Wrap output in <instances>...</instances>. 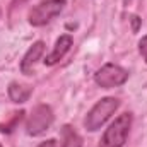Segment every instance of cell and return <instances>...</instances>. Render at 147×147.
<instances>
[{"instance_id": "obj_1", "label": "cell", "mask_w": 147, "mask_h": 147, "mask_svg": "<svg viewBox=\"0 0 147 147\" xmlns=\"http://www.w3.org/2000/svg\"><path fill=\"white\" fill-rule=\"evenodd\" d=\"M132 128V113H121L101 135L98 147H123Z\"/></svg>"}, {"instance_id": "obj_2", "label": "cell", "mask_w": 147, "mask_h": 147, "mask_svg": "<svg viewBox=\"0 0 147 147\" xmlns=\"http://www.w3.org/2000/svg\"><path fill=\"white\" fill-rule=\"evenodd\" d=\"M118 108H120V99H116V98H103V99H99L91 110L87 111V115L84 118L86 130H89V132L99 130L115 115V111Z\"/></svg>"}, {"instance_id": "obj_3", "label": "cell", "mask_w": 147, "mask_h": 147, "mask_svg": "<svg viewBox=\"0 0 147 147\" xmlns=\"http://www.w3.org/2000/svg\"><path fill=\"white\" fill-rule=\"evenodd\" d=\"M65 2L67 0H41L28 14L29 24L34 28H41V26L48 24L57 16H60V12L65 7Z\"/></svg>"}, {"instance_id": "obj_4", "label": "cell", "mask_w": 147, "mask_h": 147, "mask_svg": "<svg viewBox=\"0 0 147 147\" xmlns=\"http://www.w3.org/2000/svg\"><path fill=\"white\" fill-rule=\"evenodd\" d=\"M53 120H55V115H53V110L48 105L34 106L31 115L26 120V132H28V135H33V137L43 135L46 130H50V127L53 125Z\"/></svg>"}, {"instance_id": "obj_5", "label": "cell", "mask_w": 147, "mask_h": 147, "mask_svg": "<svg viewBox=\"0 0 147 147\" xmlns=\"http://www.w3.org/2000/svg\"><path fill=\"white\" fill-rule=\"evenodd\" d=\"M127 80H128V70L116 63H105L94 74V82L101 89H113L123 86Z\"/></svg>"}, {"instance_id": "obj_6", "label": "cell", "mask_w": 147, "mask_h": 147, "mask_svg": "<svg viewBox=\"0 0 147 147\" xmlns=\"http://www.w3.org/2000/svg\"><path fill=\"white\" fill-rule=\"evenodd\" d=\"M72 45H74V38L70 36V34H62V36L55 41V46H53L51 53H50V55H46V58L43 60V62H45V65L51 67V65L58 63V62H60V60L69 53V50L72 48Z\"/></svg>"}, {"instance_id": "obj_7", "label": "cell", "mask_w": 147, "mask_h": 147, "mask_svg": "<svg viewBox=\"0 0 147 147\" xmlns=\"http://www.w3.org/2000/svg\"><path fill=\"white\" fill-rule=\"evenodd\" d=\"M45 53V43L43 41H36L29 46V50L24 53L22 60H21V72L24 75H31L33 72V67L38 63V60H41Z\"/></svg>"}, {"instance_id": "obj_8", "label": "cell", "mask_w": 147, "mask_h": 147, "mask_svg": "<svg viewBox=\"0 0 147 147\" xmlns=\"http://www.w3.org/2000/svg\"><path fill=\"white\" fill-rule=\"evenodd\" d=\"M7 94H9V99L12 103H26L31 94H33V87L31 86H26V84H19V82H10L9 87H7Z\"/></svg>"}, {"instance_id": "obj_9", "label": "cell", "mask_w": 147, "mask_h": 147, "mask_svg": "<svg viewBox=\"0 0 147 147\" xmlns=\"http://www.w3.org/2000/svg\"><path fill=\"white\" fill-rule=\"evenodd\" d=\"M60 147H82V137L72 125H63L60 130Z\"/></svg>"}, {"instance_id": "obj_10", "label": "cell", "mask_w": 147, "mask_h": 147, "mask_svg": "<svg viewBox=\"0 0 147 147\" xmlns=\"http://www.w3.org/2000/svg\"><path fill=\"white\" fill-rule=\"evenodd\" d=\"M22 115H24V111H21V113H16V116H14V120L9 123V125H0V132H5V134H9V132H12V128L16 127V123L22 118Z\"/></svg>"}, {"instance_id": "obj_11", "label": "cell", "mask_w": 147, "mask_h": 147, "mask_svg": "<svg viewBox=\"0 0 147 147\" xmlns=\"http://www.w3.org/2000/svg\"><path fill=\"white\" fill-rule=\"evenodd\" d=\"M139 51H140L142 58L146 60V63H147V36H144L139 41Z\"/></svg>"}, {"instance_id": "obj_12", "label": "cell", "mask_w": 147, "mask_h": 147, "mask_svg": "<svg viewBox=\"0 0 147 147\" xmlns=\"http://www.w3.org/2000/svg\"><path fill=\"white\" fill-rule=\"evenodd\" d=\"M130 21H132V31L137 33V31H139V26H140V22H142V19H139L137 16H132Z\"/></svg>"}, {"instance_id": "obj_13", "label": "cell", "mask_w": 147, "mask_h": 147, "mask_svg": "<svg viewBox=\"0 0 147 147\" xmlns=\"http://www.w3.org/2000/svg\"><path fill=\"white\" fill-rule=\"evenodd\" d=\"M36 147H58V146H57V140H55V139H48V140L38 144Z\"/></svg>"}, {"instance_id": "obj_14", "label": "cell", "mask_w": 147, "mask_h": 147, "mask_svg": "<svg viewBox=\"0 0 147 147\" xmlns=\"http://www.w3.org/2000/svg\"><path fill=\"white\" fill-rule=\"evenodd\" d=\"M22 2H28V0H14L12 5H17V3H22Z\"/></svg>"}, {"instance_id": "obj_15", "label": "cell", "mask_w": 147, "mask_h": 147, "mask_svg": "<svg viewBox=\"0 0 147 147\" xmlns=\"http://www.w3.org/2000/svg\"><path fill=\"white\" fill-rule=\"evenodd\" d=\"M0 17H2V10H0Z\"/></svg>"}, {"instance_id": "obj_16", "label": "cell", "mask_w": 147, "mask_h": 147, "mask_svg": "<svg viewBox=\"0 0 147 147\" xmlns=\"http://www.w3.org/2000/svg\"><path fill=\"white\" fill-rule=\"evenodd\" d=\"M0 147H3V146H2V144H0Z\"/></svg>"}]
</instances>
